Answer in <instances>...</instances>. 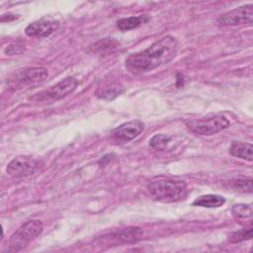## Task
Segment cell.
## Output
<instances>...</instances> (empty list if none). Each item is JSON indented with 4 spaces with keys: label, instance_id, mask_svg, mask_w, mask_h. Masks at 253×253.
I'll use <instances>...</instances> for the list:
<instances>
[{
    "label": "cell",
    "instance_id": "cell-2",
    "mask_svg": "<svg viewBox=\"0 0 253 253\" xmlns=\"http://www.w3.org/2000/svg\"><path fill=\"white\" fill-rule=\"evenodd\" d=\"M150 196L162 203H176L187 197L188 189L184 181L160 178L151 181L147 185Z\"/></svg>",
    "mask_w": 253,
    "mask_h": 253
},
{
    "label": "cell",
    "instance_id": "cell-11",
    "mask_svg": "<svg viewBox=\"0 0 253 253\" xmlns=\"http://www.w3.org/2000/svg\"><path fill=\"white\" fill-rule=\"evenodd\" d=\"M58 22L43 18L29 24L25 29V33L28 37L32 38H45L55 32L58 29Z\"/></svg>",
    "mask_w": 253,
    "mask_h": 253
},
{
    "label": "cell",
    "instance_id": "cell-10",
    "mask_svg": "<svg viewBox=\"0 0 253 253\" xmlns=\"http://www.w3.org/2000/svg\"><path fill=\"white\" fill-rule=\"evenodd\" d=\"M144 129V125L141 121L134 120L122 124L116 127L112 134L117 141H130L137 137Z\"/></svg>",
    "mask_w": 253,
    "mask_h": 253
},
{
    "label": "cell",
    "instance_id": "cell-18",
    "mask_svg": "<svg viewBox=\"0 0 253 253\" xmlns=\"http://www.w3.org/2000/svg\"><path fill=\"white\" fill-rule=\"evenodd\" d=\"M251 238H252V226H249L248 228H242L230 233L228 236V241L230 243H238Z\"/></svg>",
    "mask_w": 253,
    "mask_h": 253
},
{
    "label": "cell",
    "instance_id": "cell-12",
    "mask_svg": "<svg viewBox=\"0 0 253 253\" xmlns=\"http://www.w3.org/2000/svg\"><path fill=\"white\" fill-rule=\"evenodd\" d=\"M120 46V43L112 38L101 39L89 45V51L100 55H107L116 51Z\"/></svg>",
    "mask_w": 253,
    "mask_h": 253
},
{
    "label": "cell",
    "instance_id": "cell-7",
    "mask_svg": "<svg viewBox=\"0 0 253 253\" xmlns=\"http://www.w3.org/2000/svg\"><path fill=\"white\" fill-rule=\"evenodd\" d=\"M142 236V230L138 227H127L102 235L96 240L100 246H117L120 244L135 243Z\"/></svg>",
    "mask_w": 253,
    "mask_h": 253
},
{
    "label": "cell",
    "instance_id": "cell-4",
    "mask_svg": "<svg viewBox=\"0 0 253 253\" xmlns=\"http://www.w3.org/2000/svg\"><path fill=\"white\" fill-rule=\"evenodd\" d=\"M43 229V224L39 219H33L22 224L9 240V251H20L33 239L39 236Z\"/></svg>",
    "mask_w": 253,
    "mask_h": 253
},
{
    "label": "cell",
    "instance_id": "cell-1",
    "mask_svg": "<svg viewBox=\"0 0 253 253\" xmlns=\"http://www.w3.org/2000/svg\"><path fill=\"white\" fill-rule=\"evenodd\" d=\"M177 50V40L172 36H166L146 49L130 53L125 61V66L131 74H143L169 63L176 56Z\"/></svg>",
    "mask_w": 253,
    "mask_h": 253
},
{
    "label": "cell",
    "instance_id": "cell-13",
    "mask_svg": "<svg viewBox=\"0 0 253 253\" xmlns=\"http://www.w3.org/2000/svg\"><path fill=\"white\" fill-rule=\"evenodd\" d=\"M229 152L234 157H238L247 161H252L253 147L251 143L242 141H233L230 145Z\"/></svg>",
    "mask_w": 253,
    "mask_h": 253
},
{
    "label": "cell",
    "instance_id": "cell-6",
    "mask_svg": "<svg viewBox=\"0 0 253 253\" xmlns=\"http://www.w3.org/2000/svg\"><path fill=\"white\" fill-rule=\"evenodd\" d=\"M47 75L48 71L44 67H28L12 73L7 78V85L13 89L21 88L26 85L42 82Z\"/></svg>",
    "mask_w": 253,
    "mask_h": 253
},
{
    "label": "cell",
    "instance_id": "cell-17",
    "mask_svg": "<svg viewBox=\"0 0 253 253\" xmlns=\"http://www.w3.org/2000/svg\"><path fill=\"white\" fill-rule=\"evenodd\" d=\"M230 186L242 193H252V178H236L230 181Z\"/></svg>",
    "mask_w": 253,
    "mask_h": 253
},
{
    "label": "cell",
    "instance_id": "cell-20",
    "mask_svg": "<svg viewBox=\"0 0 253 253\" xmlns=\"http://www.w3.org/2000/svg\"><path fill=\"white\" fill-rule=\"evenodd\" d=\"M122 92H123V89H121L120 86H112V87H107L102 91H99L97 93V96L103 99L111 100L117 97L118 95H120Z\"/></svg>",
    "mask_w": 253,
    "mask_h": 253
},
{
    "label": "cell",
    "instance_id": "cell-15",
    "mask_svg": "<svg viewBox=\"0 0 253 253\" xmlns=\"http://www.w3.org/2000/svg\"><path fill=\"white\" fill-rule=\"evenodd\" d=\"M147 20H148V17L146 15L122 18L117 21V27L121 31H129V30L138 28L141 24L145 23Z\"/></svg>",
    "mask_w": 253,
    "mask_h": 253
},
{
    "label": "cell",
    "instance_id": "cell-3",
    "mask_svg": "<svg viewBox=\"0 0 253 253\" xmlns=\"http://www.w3.org/2000/svg\"><path fill=\"white\" fill-rule=\"evenodd\" d=\"M185 124L192 132L200 135H212L230 126L228 119L222 115L188 120Z\"/></svg>",
    "mask_w": 253,
    "mask_h": 253
},
{
    "label": "cell",
    "instance_id": "cell-19",
    "mask_svg": "<svg viewBox=\"0 0 253 253\" xmlns=\"http://www.w3.org/2000/svg\"><path fill=\"white\" fill-rule=\"evenodd\" d=\"M231 212L239 218L251 217L252 213H253L252 206L251 205H246V204H236L232 207Z\"/></svg>",
    "mask_w": 253,
    "mask_h": 253
},
{
    "label": "cell",
    "instance_id": "cell-5",
    "mask_svg": "<svg viewBox=\"0 0 253 253\" xmlns=\"http://www.w3.org/2000/svg\"><path fill=\"white\" fill-rule=\"evenodd\" d=\"M78 81L74 77H66L52 85L48 89L42 90L37 94H35L30 99L34 102H51L57 101L65 98L69 94H71L77 87Z\"/></svg>",
    "mask_w": 253,
    "mask_h": 253
},
{
    "label": "cell",
    "instance_id": "cell-21",
    "mask_svg": "<svg viewBox=\"0 0 253 253\" xmlns=\"http://www.w3.org/2000/svg\"><path fill=\"white\" fill-rule=\"evenodd\" d=\"M23 51V47L19 44H9L6 48H5V53L8 55H15V54H19Z\"/></svg>",
    "mask_w": 253,
    "mask_h": 253
},
{
    "label": "cell",
    "instance_id": "cell-8",
    "mask_svg": "<svg viewBox=\"0 0 253 253\" xmlns=\"http://www.w3.org/2000/svg\"><path fill=\"white\" fill-rule=\"evenodd\" d=\"M40 166V161L32 156L21 155L11 160L6 168L7 174L13 178H24L33 175Z\"/></svg>",
    "mask_w": 253,
    "mask_h": 253
},
{
    "label": "cell",
    "instance_id": "cell-9",
    "mask_svg": "<svg viewBox=\"0 0 253 253\" xmlns=\"http://www.w3.org/2000/svg\"><path fill=\"white\" fill-rule=\"evenodd\" d=\"M253 21V5L247 4L230 10L217 19V23L222 26H239L251 24Z\"/></svg>",
    "mask_w": 253,
    "mask_h": 253
},
{
    "label": "cell",
    "instance_id": "cell-16",
    "mask_svg": "<svg viewBox=\"0 0 253 253\" xmlns=\"http://www.w3.org/2000/svg\"><path fill=\"white\" fill-rule=\"evenodd\" d=\"M172 137L165 133H157L153 135L149 140V146L155 150H164Z\"/></svg>",
    "mask_w": 253,
    "mask_h": 253
},
{
    "label": "cell",
    "instance_id": "cell-14",
    "mask_svg": "<svg viewBox=\"0 0 253 253\" xmlns=\"http://www.w3.org/2000/svg\"><path fill=\"white\" fill-rule=\"evenodd\" d=\"M225 203V199L219 195L208 194L203 195L197 198L193 202V206L195 207H202V208H219L223 206Z\"/></svg>",
    "mask_w": 253,
    "mask_h": 253
}]
</instances>
